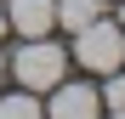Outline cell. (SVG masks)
<instances>
[{
  "mask_svg": "<svg viewBox=\"0 0 125 119\" xmlns=\"http://www.w3.org/2000/svg\"><path fill=\"white\" fill-rule=\"evenodd\" d=\"M51 113L57 119H91V113H102V96H97V85H51Z\"/></svg>",
  "mask_w": 125,
  "mask_h": 119,
  "instance_id": "4",
  "label": "cell"
},
{
  "mask_svg": "<svg viewBox=\"0 0 125 119\" xmlns=\"http://www.w3.org/2000/svg\"><path fill=\"white\" fill-rule=\"evenodd\" d=\"M34 113H46V108H40V96H29V85L17 96H0V119H34Z\"/></svg>",
  "mask_w": 125,
  "mask_h": 119,
  "instance_id": "6",
  "label": "cell"
},
{
  "mask_svg": "<svg viewBox=\"0 0 125 119\" xmlns=\"http://www.w3.org/2000/svg\"><path fill=\"white\" fill-rule=\"evenodd\" d=\"M6 23L23 34V40L51 34V23H57V0H11V6H6Z\"/></svg>",
  "mask_w": 125,
  "mask_h": 119,
  "instance_id": "3",
  "label": "cell"
},
{
  "mask_svg": "<svg viewBox=\"0 0 125 119\" xmlns=\"http://www.w3.org/2000/svg\"><path fill=\"white\" fill-rule=\"evenodd\" d=\"M62 68H68V51H62V46H51L46 34H34L29 46L11 57V74L23 79L29 91H51L57 79H62Z\"/></svg>",
  "mask_w": 125,
  "mask_h": 119,
  "instance_id": "1",
  "label": "cell"
},
{
  "mask_svg": "<svg viewBox=\"0 0 125 119\" xmlns=\"http://www.w3.org/2000/svg\"><path fill=\"white\" fill-rule=\"evenodd\" d=\"M74 57L80 63H85L91 74H114L119 63H125V34H119V23H85L74 34Z\"/></svg>",
  "mask_w": 125,
  "mask_h": 119,
  "instance_id": "2",
  "label": "cell"
},
{
  "mask_svg": "<svg viewBox=\"0 0 125 119\" xmlns=\"http://www.w3.org/2000/svg\"><path fill=\"white\" fill-rule=\"evenodd\" d=\"M97 96H102V108H108V113H125V79H119V68L108 74V85H102Z\"/></svg>",
  "mask_w": 125,
  "mask_h": 119,
  "instance_id": "7",
  "label": "cell"
},
{
  "mask_svg": "<svg viewBox=\"0 0 125 119\" xmlns=\"http://www.w3.org/2000/svg\"><path fill=\"white\" fill-rule=\"evenodd\" d=\"M97 17H102V0H57V23L68 34H80L85 23H97Z\"/></svg>",
  "mask_w": 125,
  "mask_h": 119,
  "instance_id": "5",
  "label": "cell"
},
{
  "mask_svg": "<svg viewBox=\"0 0 125 119\" xmlns=\"http://www.w3.org/2000/svg\"><path fill=\"white\" fill-rule=\"evenodd\" d=\"M119 34H125V6H119Z\"/></svg>",
  "mask_w": 125,
  "mask_h": 119,
  "instance_id": "9",
  "label": "cell"
},
{
  "mask_svg": "<svg viewBox=\"0 0 125 119\" xmlns=\"http://www.w3.org/2000/svg\"><path fill=\"white\" fill-rule=\"evenodd\" d=\"M6 28H11V23H6V6H0V40H6Z\"/></svg>",
  "mask_w": 125,
  "mask_h": 119,
  "instance_id": "8",
  "label": "cell"
}]
</instances>
